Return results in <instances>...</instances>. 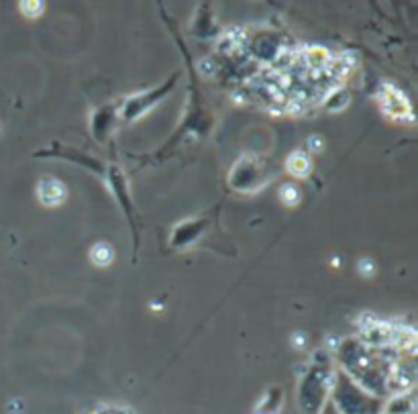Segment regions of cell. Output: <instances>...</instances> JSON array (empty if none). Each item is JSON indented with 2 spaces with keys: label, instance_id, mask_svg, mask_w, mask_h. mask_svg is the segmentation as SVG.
<instances>
[{
  "label": "cell",
  "instance_id": "cell-7",
  "mask_svg": "<svg viewBox=\"0 0 418 414\" xmlns=\"http://www.w3.org/2000/svg\"><path fill=\"white\" fill-rule=\"evenodd\" d=\"M311 145H313L314 151H318L320 150V145H322V141H318L316 137H311Z\"/></svg>",
  "mask_w": 418,
  "mask_h": 414
},
{
  "label": "cell",
  "instance_id": "cell-4",
  "mask_svg": "<svg viewBox=\"0 0 418 414\" xmlns=\"http://www.w3.org/2000/svg\"><path fill=\"white\" fill-rule=\"evenodd\" d=\"M279 196H281V202L288 204V206H296L300 202V190L296 188L294 184H286L279 190Z\"/></svg>",
  "mask_w": 418,
  "mask_h": 414
},
{
  "label": "cell",
  "instance_id": "cell-2",
  "mask_svg": "<svg viewBox=\"0 0 418 414\" xmlns=\"http://www.w3.org/2000/svg\"><path fill=\"white\" fill-rule=\"evenodd\" d=\"M288 172L296 178H304L311 172V159L304 151H294L288 157Z\"/></svg>",
  "mask_w": 418,
  "mask_h": 414
},
{
  "label": "cell",
  "instance_id": "cell-5",
  "mask_svg": "<svg viewBox=\"0 0 418 414\" xmlns=\"http://www.w3.org/2000/svg\"><path fill=\"white\" fill-rule=\"evenodd\" d=\"M21 8H23L25 12H29L31 17H37V15L43 10V4H39V2H35V4H23Z\"/></svg>",
  "mask_w": 418,
  "mask_h": 414
},
{
  "label": "cell",
  "instance_id": "cell-1",
  "mask_svg": "<svg viewBox=\"0 0 418 414\" xmlns=\"http://www.w3.org/2000/svg\"><path fill=\"white\" fill-rule=\"evenodd\" d=\"M37 194H39V200H41L45 206H58V204H62V202L66 200V194H68V192H66V186H64L62 182L47 178V180L39 182Z\"/></svg>",
  "mask_w": 418,
  "mask_h": 414
},
{
  "label": "cell",
  "instance_id": "cell-3",
  "mask_svg": "<svg viewBox=\"0 0 418 414\" xmlns=\"http://www.w3.org/2000/svg\"><path fill=\"white\" fill-rule=\"evenodd\" d=\"M112 258H114V253H112V249L105 245V243H98L92 251H90V260L94 262L96 265H108L112 262Z\"/></svg>",
  "mask_w": 418,
  "mask_h": 414
},
{
  "label": "cell",
  "instance_id": "cell-6",
  "mask_svg": "<svg viewBox=\"0 0 418 414\" xmlns=\"http://www.w3.org/2000/svg\"><path fill=\"white\" fill-rule=\"evenodd\" d=\"M359 271H361L363 276H372V273H374V264H372L369 260H361V262H359Z\"/></svg>",
  "mask_w": 418,
  "mask_h": 414
}]
</instances>
